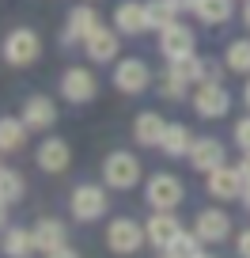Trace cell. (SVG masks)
I'll return each mask as SVG.
<instances>
[{
	"mask_svg": "<svg viewBox=\"0 0 250 258\" xmlns=\"http://www.w3.org/2000/svg\"><path fill=\"white\" fill-rule=\"evenodd\" d=\"M103 178L114 190H133L140 178V160L133 152H110L103 160Z\"/></svg>",
	"mask_w": 250,
	"mask_h": 258,
	"instance_id": "1",
	"label": "cell"
},
{
	"mask_svg": "<svg viewBox=\"0 0 250 258\" xmlns=\"http://www.w3.org/2000/svg\"><path fill=\"white\" fill-rule=\"evenodd\" d=\"M144 239H148L144 228H140L137 220H129V217L110 220V228H106V247H110L114 254H137Z\"/></svg>",
	"mask_w": 250,
	"mask_h": 258,
	"instance_id": "2",
	"label": "cell"
},
{
	"mask_svg": "<svg viewBox=\"0 0 250 258\" xmlns=\"http://www.w3.org/2000/svg\"><path fill=\"white\" fill-rule=\"evenodd\" d=\"M227 106H231V95H227V88L220 80H201L194 91V110L201 114V118H224Z\"/></svg>",
	"mask_w": 250,
	"mask_h": 258,
	"instance_id": "3",
	"label": "cell"
},
{
	"mask_svg": "<svg viewBox=\"0 0 250 258\" xmlns=\"http://www.w3.org/2000/svg\"><path fill=\"white\" fill-rule=\"evenodd\" d=\"M38 53H42V38L31 27H19V31H12L8 38H4V57H8V64H34Z\"/></svg>",
	"mask_w": 250,
	"mask_h": 258,
	"instance_id": "4",
	"label": "cell"
},
{
	"mask_svg": "<svg viewBox=\"0 0 250 258\" xmlns=\"http://www.w3.org/2000/svg\"><path fill=\"white\" fill-rule=\"evenodd\" d=\"M148 205H152V209H159V213H171L175 209L178 202H182V182H178L175 175H167V171H159V175H152L148 178Z\"/></svg>",
	"mask_w": 250,
	"mask_h": 258,
	"instance_id": "5",
	"label": "cell"
},
{
	"mask_svg": "<svg viewBox=\"0 0 250 258\" xmlns=\"http://www.w3.org/2000/svg\"><path fill=\"white\" fill-rule=\"evenodd\" d=\"M106 209H110V205H106V190L103 186L84 182V186L72 190V217L76 220H99Z\"/></svg>",
	"mask_w": 250,
	"mask_h": 258,
	"instance_id": "6",
	"label": "cell"
},
{
	"mask_svg": "<svg viewBox=\"0 0 250 258\" xmlns=\"http://www.w3.org/2000/svg\"><path fill=\"white\" fill-rule=\"evenodd\" d=\"M95 31H99V12L88 8V4H76V8L68 12V23H65L61 42H65V46H76V42H88Z\"/></svg>",
	"mask_w": 250,
	"mask_h": 258,
	"instance_id": "7",
	"label": "cell"
},
{
	"mask_svg": "<svg viewBox=\"0 0 250 258\" xmlns=\"http://www.w3.org/2000/svg\"><path fill=\"white\" fill-rule=\"evenodd\" d=\"M61 95L68 99V103H91V99L99 95V80L88 73V69H68L65 76H61Z\"/></svg>",
	"mask_w": 250,
	"mask_h": 258,
	"instance_id": "8",
	"label": "cell"
},
{
	"mask_svg": "<svg viewBox=\"0 0 250 258\" xmlns=\"http://www.w3.org/2000/svg\"><path fill=\"white\" fill-rule=\"evenodd\" d=\"M148 80H152V73H148V64L137 61V57H125V61H118V69H114V88H121L125 95H140V91L148 88Z\"/></svg>",
	"mask_w": 250,
	"mask_h": 258,
	"instance_id": "9",
	"label": "cell"
},
{
	"mask_svg": "<svg viewBox=\"0 0 250 258\" xmlns=\"http://www.w3.org/2000/svg\"><path fill=\"white\" fill-rule=\"evenodd\" d=\"M194 232L201 243H224L231 235V217L224 209H201L194 220Z\"/></svg>",
	"mask_w": 250,
	"mask_h": 258,
	"instance_id": "10",
	"label": "cell"
},
{
	"mask_svg": "<svg viewBox=\"0 0 250 258\" xmlns=\"http://www.w3.org/2000/svg\"><path fill=\"white\" fill-rule=\"evenodd\" d=\"M194 31L190 27H182V23H171V27H163L159 31V49H163V57H171V61H178V57H194Z\"/></svg>",
	"mask_w": 250,
	"mask_h": 258,
	"instance_id": "11",
	"label": "cell"
},
{
	"mask_svg": "<svg viewBox=\"0 0 250 258\" xmlns=\"http://www.w3.org/2000/svg\"><path fill=\"white\" fill-rule=\"evenodd\" d=\"M68 163H72V148H68V141L46 137V141L38 145V167L46 171V175H61Z\"/></svg>",
	"mask_w": 250,
	"mask_h": 258,
	"instance_id": "12",
	"label": "cell"
},
{
	"mask_svg": "<svg viewBox=\"0 0 250 258\" xmlns=\"http://www.w3.org/2000/svg\"><path fill=\"white\" fill-rule=\"evenodd\" d=\"M242 186H246V178L239 175V167H216V171H209V194H212V198H220V202L242 198Z\"/></svg>",
	"mask_w": 250,
	"mask_h": 258,
	"instance_id": "13",
	"label": "cell"
},
{
	"mask_svg": "<svg viewBox=\"0 0 250 258\" xmlns=\"http://www.w3.org/2000/svg\"><path fill=\"white\" fill-rule=\"evenodd\" d=\"M190 163H194V171H216L224 167V145H220L216 137H201L194 141V148H190Z\"/></svg>",
	"mask_w": 250,
	"mask_h": 258,
	"instance_id": "14",
	"label": "cell"
},
{
	"mask_svg": "<svg viewBox=\"0 0 250 258\" xmlns=\"http://www.w3.org/2000/svg\"><path fill=\"white\" fill-rule=\"evenodd\" d=\"M178 232H182V224L175 220V213H155V217L144 224L148 243H152V247H159V250H167L171 243L178 239Z\"/></svg>",
	"mask_w": 250,
	"mask_h": 258,
	"instance_id": "15",
	"label": "cell"
},
{
	"mask_svg": "<svg viewBox=\"0 0 250 258\" xmlns=\"http://www.w3.org/2000/svg\"><path fill=\"white\" fill-rule=\"evenodd\" d=\"M31 232H34V250H42V254H53L68 243V228L61 220H38Z\"/></svg>",
	"mask_w": 250,
	"mask_h": 258,
	"instance_id": "16",
	"label": "cell"
},
{
	"mask_svg": "<svg viewBox=\"0 0 250 258\" xmlns=\"http://www.w3.org/2000/svg\"><path fill=\"white\" fill-rule=\"evenodd\" d=\"M53 121H57V106H53V99H46V95H31L23 103V125L27 129H53Z\"/></svg>",
	"mask_w": 250,
	"mask_h": 258,
	"instance_id": "17",
	"label": "cell"
},
{
	"mask_svg": "<svg viewBox=\"0 0 250 258\" xmlns=\"http://www.w3.org/2000/svg\"><path fill=\"white\" fill-rule=\"evenodd\" d=\"M163 133H167V121H163L155 110L137 114V121H133V137H137V145L159 148V145H163Z\"/></svg>",
	"mask_w": 250,
	"mask_h": 258,
	"instance_id": "18",
	"label": "cell"
},
{
	"mask_svg": "<svg viewBox=\"0 0 250 258\" xmlns=\"http://www.w3.org/2000/svg\"><path fill=\"white\" fill-rule=\"evenodd\" d=\"M114 27H118L121 34H140V31H148V8H144V4L125 0V4L114 12Z\"/></svg>",
	"mask_w": 250,
	"mask_h": 258,
	"instance_id": "19",
	"label": "cell"
},
{
	"mask_svg": "<svg viewBox=\"0 0 250 258\" xmlns=\"http://www.w3.org/2000/svg\"><path fill=\"white\" fill-rule=\"evenodd\" d=\"M118 46L121 42H118V34H114L110 27H99V31L84 42V49H88L91 61H114V57H118Z\"/></svg>",
	"mask_w": 250,
	"mask_h": 258,
	"instance_id": "20",
	"label": "cell"
},
{
	"mask_svg": "<svg viewBox=\"0 0 250 258\" xmlns=\"http://www.w3.org/2000/svg\"><path fill=\"white\" fill-rule=\"evenodd\" d=\"M0 247H4L8 258H27L34 250V232H27V228H4Z\"/></svg>",
	"mask_w": 250,
	"mask_h": 258,
	"instance_id": "21",
	"label": "cell"
},
{
	"mask_svg": "<svg viewBox=\"0 0 250 258\" xmlns=\"http://www.w3.org/2000/svg\"><path fill=\"white\" fill-rule=\"evenodd\" d=\"M27 141L23 118H0V152H19Z\"/></svg>",
	"mask_w": 250,
	"mask_h": 258,
	"instance_id": "22",
	"label": "cell"
},
{
	"mask_svg": "<svg viewBox=\"0 0 250 258\" xmlns=\"http://www.w3.org/2000/svg\"><path fill=\"white\" fill-rule=\"evenodd\" d=\"M163 152L167 156H190V148H194V137H190V129L186 125H167V133H163Z\"/></svg>",
	"mask_w": 250,
	"mask_h": 258,
	"instance_id": "23",
	"label": "cell"
},
{
	"mask_svg": "<svg viewBox=\"0 0 250 258\" xmlns=\"http://www.w3.org/2000/svg\"><path fill=\"white\" fill-rule=\"evenodd\" d=\"M194 12L205 23H227L231 19V0H194Z\"/></svg>",
	"mask_w": 250,
	"mask_h": 258,
	"instance_id": "24",
	"label": "cell"
},
{
	"mask_svg": "<svg viewBox=\"0 0 250 258\" xmlns=\"http://www.w3.org/2000/svg\"><path fill=\"white\" fill-rule=\"evenodd\" d=\"M224 61H227V69H231V73L250 76V38L231 42V46H227V53H224Z\"/></svg>",
	"mask_w": 250,
	"mask_h": 258,
	"instance_id": "25",
	"label": "cell"
},
{
	"mask_svg": "<svg viewBox=\"0 0 250 258\" xmlns=\"http://www.w3.org/2000/svg\"><path fill=\"white\" fill-rule=\"evenodd\" d=\"M19 198H23V175L12 171V167H0V202L12 205V202H19Z\"/></svg>",
	"mask_w": 250,
	"mask_h": 258,
	"instance_id": "26",
	"label": "cell"
},
{
	"mask_svg": "<svg viewBox=\"0 0 250 258\" xmlns=\"http://www.w3.org/2000/svg\"><path fill=\"white\" fill-rule=\"evenodd\" d=\"M144 8H148V31H152V27H155V31H163V27H171V23H175V16H178L171 0H152V4H144Z\"/></svg>",
	"mask_w": 250,
	"mask_h": 258,
	"instance_id": "27",
	"label": "cell"
},
{
	"mask_svg": "<svg viewBox=\"0 0 250 258\" xmlns=\"http://www.w3.org/2000/svg\"><path fill=\"white\" fill-rule=\"evenodd\" d=\"M171 73H175L178 80H186V84H201L205 80V64L197 61V57H178V61H171Z\"/></svg>",
	"mask_w": 250,
	"mask_h": 258,
	"instance_id": "28",
	"label": "cell"
},
{
	"mask_svg": "<svg viewBox=\"0 0 250 258\" xmlns=\"http://www.w3.org/2000/svg\"><path fill=\"white\" fill-rule=\"evenodd\" d=\"M167 254H175V258H197V254H201V239H197V232H178V239L167 247Z\"/></svg>",
	"mask_w": 250,
	"mask_h": 258,
	"instance_id": "29",
	"label": "cell"
},
{
	"mask_svg": "<svg viewBox=\"0 0 250 258\" xmlns=\"http://www.w3.org/2000/svg\"><path fill=\"white\" fill-rule=\"evenodd\" d=\"M186 88H190V84H186V80H178V76L175 73H167V76H163V95H167V99H186Z\"/></svg>",
	"mask_w": 250,
	"mask_h": 258,
	"instance_id": "30",
	"label": "cell"
},
{
	"mask_svg": "<svg viewBox=\"0 0 250 258\" xmlns=\"http://www.w3.org/2000/svg\"><path fill=\"white\" fill-rule=\"evenodd\" d=\"M235 145H239L242 152H250V118H242L239 125H235Z\"/></svg>",
	"mask_w": 250,
	"mask_h": 258,
	"instance_id": "31",
	"label": "cell"
},
{
	"mask_svg": "<svg viewBox=\"0 0 250 258\" xmlns=\"http://www.w3.org/2000/svg\"><path fill=\"white\" fill-rule=\"evenodd\" d=\"M235 247H239V254H242V258H250V228L239 235V239H235Z\"/></svg>",
	"mask_w": 250,
	"mask_h": 258,
	"instance_id": "32",
	"label": "cell"
},
{
	"mask_svg": "<svg viewBox=\"0 0 250 258\" xmlns=\"http://www.w3.org/2000/svg\"><path fill=\"white\" fill-rule=\"evenodd\" d=\"M239 175H242V178H246V182H250V152L242 156V163H239Z\"/></svg>",
	"mask_w": 250,
	"mask_h": 258,
	"instance_id": "33",
	"label": "cell"
},
{
	"mask_svg": "<svg viewBox=\"0 0 250 258\" xmlns=\"http://www.w3.org/2000/svg\"><path fill=\"white\" fill-rule=\"evenodd\" d=\"M46 258H80L76 250H68V247H61V250H53V254H46Z\"/></svg>",
	"mask_w": 250,
	"mask_h": 258,
	"instance_id": "34",
	"label": "cell"
},
{
	"mask_svg": "<svg viewBox=\"0 0 250 258\" xmlns=\"http://www.w3.org/2000/svg\"><path fill=\"white\" fill-rule=\"evenodd\" d=\"M4 224H8V205L0 202V232H4Z\"/></svg>",
	"mask_w": 250,
	"mask_h": 258,
	"instance_id": "35",
	"label": "cell"
},
{
	"mask_svg": "<svg viewBox=\"0 0 250 258\" xmlns=\"http://www.w3.org/2000/svg\"><path fill=\"white\" fill-rule=\"evenodd\" d=\"M242 202H246V209H250V182L242 186Z\"/></svg>",
	"mask_w": 250,
	"mask_h": 258,
	"instance_id": "36",
	"label": "cell"
},
{
	"mask_svg": "<svg viewBox=\"0 0 250 258\" xmlns=\"http://www.w3.org/2000/svg\"><path fill=\"white\" fill-rule=\"evenodd\" d=\"M242 23L250 27V0H246V8H242Z\"/></svg>",
	"mask_w": 250,
	"mask_h": 258,
	"instance_id": "37",
	"label": "cell"
},
{
	"mask_svg": "<svg viewBox=\"0 0 250 258\" xmlns=\"http://www.w3.org/2000/svg\"><path fill=\"white\" fill-rule=\"evenodd\" d=\"M242 99H246V106H250V84H246V88H242Z\"/></svg>",
	"mask_w": 250,
	"mask_h": 258,
	"instance_id": "38",
	"label": "cell"
},
{
	"mask_svg": "<svg viewBox=\"0 0 250 258\" xmlns=\"http://www.w3.org/2000/svg\"><path fill=\"white\" fill-rule=\"evenodd\" d=\"M197 258H212V254H197Z\"/></svg>",
	"mask_w": 250,
	"mask_h": 258,
	"instance_id": "39",
	"label": "cell"
},
{
	"mask_svg": "<svg viewBox=\"0 0 250 258\" xmlns=\"http://www.w3.org/2000/svg\"><path fill=\"white\" fill-rule=\"evenodd\" d=\"M167 258H175V254H167Z\"/></svg>",
	"mask_w": 250,
	"mask_h": 258,
	"instance_id": "40",
	"label": "cell"
}]
</instances>
